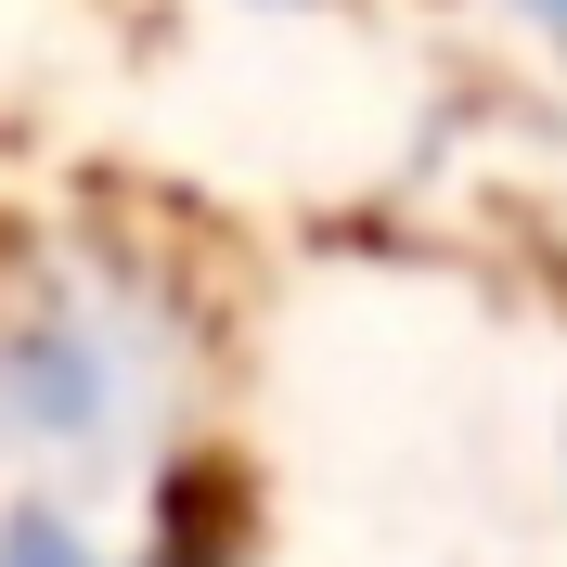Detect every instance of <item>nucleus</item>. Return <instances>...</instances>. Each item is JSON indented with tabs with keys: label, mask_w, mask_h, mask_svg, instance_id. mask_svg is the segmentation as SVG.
I'll list each match as a JSON object with an SVG mask.
<instances>
[{
	"label": "nucleus",
	"mask_w": 567,
	"mask_h": 567,
	"mask_svg": "<svg viewBox=\"0 0 567 567\" xmlns=\"http://www.w3.org/2000/svg\"><path fill=\"white\" fill-rule=\"evenodd\" d=\"M155 310L104 271H0V477L13 503L130 477V439L155 425Z\"/></svg>",
	"instance_id": "1"
},
{
	"label": "nucleus",
	"mask_w": 567,
	"mask_h": 567,
	"mask_svg": "<svg viewBox=\"0 0 567 567\" xmlns=\"http://www.w3.org/2000/svg\"><path fill=\"white\" fill-rule=\"evenodd\" d=\"M0 567H116V555H91V542H78L65 503H13V516H0Z\"/></svg>",
	"instance_id": "2"
}]
</instances>
